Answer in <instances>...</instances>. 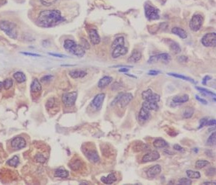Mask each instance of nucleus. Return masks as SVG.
Wrapping results in <instances>:
<instances>
[{"instance_id": "obj_1", "label": "nucleus", "mask_w": 216, "mask_h": 185, "mask_svg": "<svg viewBox=\"0 0 216 185\" xmlns=\"http://www.w3.org/2000/svg\"><path fill=\"white\" fill-rule=\"evenodd\" d=\"M65 20L58 10H44L40 12L37 23L41 27H52Z\"/></svg>"}, {"instance_id": "obj_2", "label": "nucleus", "mask_w": 216, "mask_h": 185, "mask_svg": "<svg viewBox=\"0 0 216 185\" xmlns=\"http://www.w3.org/2000/svg\"><path fill=\"white\" fill-rule=\"evenodd\" d=\"M64 48L69 53L77 57H82L85 53V49L72 40H66L64 43Z\"/></svg>"}, {"instance_id": "obj_3", "label": "nucleus", "mask_w": 216, "mask_h": 185, "mask_svg": "<svg viewBox=\"0 0 216 185\" xmlns=\"http://www.w3.org/2000/svg\"><path fill=\"white\" fill-rule=\"evenodd\" d=\"M0 29L4 31L6 35L12 39H16L18 36V31L15 23L7 20H2L0 22Z\"/></svg>"}, {"instance_id": "obj_4", "label": "nucleus", "mask_w": 216, "mask_h": 185, "mask_svg": "<svg viewBox=\"0 0 216 185\" xmlns=\"http://www.w3.org/2000/svg\"><path fill=\"white\" fill-rule=\"evenodd\" d=\"M82 151H83L84 154L86 156V158L91 163L96 164V163L99 162V161H100L98 153L97 151H96L94 146H93L90 145H85L83 146V148H82Z\"/></svg>"}, {"instance_id": "obj_5", "label": "nucleus", "mask_w": 216, "mask_h": 185, "mask_svg": "<svg viewBox=\"0 0 216 185\" xmlns=\"http://www.w3.org/2000/svg\"><path fill=\"white\" fill-rule=\"evenodd\" d=\"M144 13L146 18L150 20H158L160 18L159 10L150 4L144 5Z\"/></svg>"}, {"instance_id": "obj_6", "label": "nucleus", "mask_w": 216, "mask_h": 185, "mask_svg": "<svg viewBox=\"0 0 216 185\" xmlns=\"http://www.w3.org/2000/svg\"><path fill=\"white\" fill-rule=\"evenodd\" d=\"M203 23V18L200 14H196L192 17L189 23V27L194 32H197L201 28Z\"/></svg>"}, {"instance_id": "obj_7", "label": "nucleus", "mask_w": 216, "mask_h": 185, "mask_svg": "<svg viewBox=\"0 0 216 185\" xmlns=\"http://www.w3.org/2000/svg\"><path fill=\"white\" fill-rule=\"evenodd\" d=\"M77 93L76 91L72 92H67L62 95V102L64 105L67 107H72L75 103L77 99Z\"/></svg>"}, {"instance_id": "obj_8", "label": "nucleus", "mask_w": 216, "mask_h": 185, "mask_svg": "<svg viewBox=\"0 0 216 185\" xmlns=\"http://www.w3.org/2000/svg\"><path fill=\"white\" fill-rule=\"evenodd\" d=\"M202 43L205 47H214L216 46L215 32H210L206 34L202 38Z\"/></svg>"}, {"instance_id": "obj_9", "label": "nucleus", "mask_w": 216, "mask_h": 185, "mask_svg": "<svg viewBox=\"0 0 216 185\" xmlns=\"http://www.w3.org/2000/svg\"><path fill=\"white\" fill-rule=\"evenodd\" d=\"M171 56L169 53H161L158 54V55L153 56H150L149 60H147V63H156L158 61H161L163 63H168L170 62L171 60Z\"/></svg>"}, {"instance_id": "obj_10", "label": "nucleus", "mask_w": 216, "mask_h": 185, "mask_svg": "<svg viewBox=\"0 0 216 185\" xmlns=\"http://www.w3.org/2000/svg\"><path fill=\"white\" fill-rule=\"evenodd\" d=\"M142 97L145 101H150V102H158L160 101L159 94L153 93L151 89H147L146 91H144L142 93Z\"/></svg>"}, {"instance_id": "obj_11", "label": "nucleus", "mask_w": 216, "mask_h": 185, "mask_svg": "<svg viewBox=\"0 0 216 185\" xmlns=\"http://www.w3.org/2000/svg\"><path fill=\"white\" fill-rule=\"evenodd\" d=\"M160 158V153L157 151H151L144 154L142 158V162H151Z\"/></svg>"}, {"instance_id": "obj_12", "label": "nucleus", "mask_w": 216, "mask_h": 185, "mask_svg": "<svg viewBox=\"0 0 216 185\" xmlns=\"http://www.w3.org/2000/svg\"><path fill=\"white\" fill-rule=\"evenodd\" d=\"M11 145H12V148H14L15 150H20V149L25 147L26 143L23 138L17 137V138H15L12 140V142H11Z\"/></svg>"}, {"instance_id": "obj_13", "label": "nucleus", "mask_w": 216, "mask_h": 185, "mask_svg": "<svg viewBox=\"0 0 216 185\" xmlns=\"http://www.w3.org/2000/svg\"><path fill=\"white\" fill-rule=\"evenodd\" d=\"M105 97L106 95L104 93H101V94H97L96 97L93 98L92 103H91V105H92L93 107H94L96 110H99L101 107L102 104H103Z\"/></svg>"}, {"instance_id": "obj_14", "label": "nucleus", "mask_w": 216, "mask_h": 185, "mask_svg": "<svg viewBox=\"0 0 216 185\" xmlns=\"http://www.w3.org/2000/svg\"><path fill=\"white\" fill-rule=\"evenodd\" d=\"M132 99L133 95L131 93H123L118 103L120 105L121 107H125L132 100Z\"/></svg>"}, {"instance_id": "obj_15", "label": "nucleus", "mask_w": 216, "mask_h": 185, "mask_svg": "<svg viewBox=\"0 0 216 185\" xmlns=\"http://www.w3.org/2000/svg\"><path fill=\"white\" fill-rule=\"evenodd\" d=\"M127 52H128V49L127 47L124 46H119L113 49L111 56L113 58H116L119 56L126 55Z\"/></svg>"}, {"instance_id": "obj_16", "label": "nucleus", "mask_w": 216, "mask_h": 185, "mask_svg": "<svg viewBox=\"0 0 216 185\" xmlns=\"http://www.w3.org/2000/svg\"><path fill=\"white\" fill-rule=\"evenodd\" d=\"M161 172V166L160 165H155L152 167H150V169H147V176L148 178L153 179L155 178V177H157L160 173Z\"/></svg>"}, {"instance_id": "obj_17", "label": "nucleus", "mask_w": 216, "mask_h": 185, "mask_svg": "<svg viewBox=\"0 0 216 185\" xmlns=\"http://www.w3.org/2000/svg\"><path fill=\"white\" fill-rule=\"evenodd\" d=\"M88 34H89V38L91 40V42L93 45H98L101 42V38L98 33L97 30L96 29H90L88 30Z\"/></svg>"}, {"instance_id": "obj_18", "label": "nucleus", "mask_w": 216, "mask_h": 185, "mask_svg": "<svg viewBox=\"0 0 216 185\" xmlns=\"http://www.w3.org/2000/svg\"><path fill=\"white\" fill-rule=\"evenodd\" d=\"M165 41L166 42L168 45H169V48H170L171 51L176 54H178L181 52V49L180 48V46L176 43V42L174 41V40L171 39H165Z\"/></svg>"}, {"instance_id": "obj_19", "label": "nucleus", "mask_w": 216, "mask_h": 185, "mask_svg": "<svg viewBox=\"0 0 216 185\" xmlns=\"http://www.w3.org/2000/svg\"><path fill=\"white\" fill-rule=\"evenodd\" d=\"M150 110L142 107L139 113V120L141 121V122H145L150 118Z\"/></svg>"}, {"instance_id": "obj_20", "label": "nucleus", "mask_w": 216, "mask_h": 185, "mask_svg": "<svg viewBox=\"0 0 216 185\" xmlns=\"http://www.w3.org/2000/svg\"><path fill=\"white\" fill-rule=\"evenodd\" d=\"M101 181L106 184H112L116 181V177L114 173L109 174L107 177H102L101 178Z\"/></svg>"}, {"instance_id": "obj_21", "label": "nucleus", "mask_w": 216, "mask_h": 185, "mask_svg": "<svg viewBox=\"0 0 216 185\" xmlns=\"http://www.w3.org/2000/svg\"><path fill=\"white\" fill-rule=\"evenodd\" d=\"M112 80H113L112 77H108V76L103 77V78L101 79L100 81L98 82V88H100V89L105 88L106 87H107L108 85H109L110 84H111V82H112Z\"/></svg>"}, {"instance_id": "obj_22", "label": "nucleus", "mask_w": 216, "mask_h": 185, "mask_svg": "<svg viewBox=\"0 0 216 185\" xmlns=\"http://www.w3.org/2000/svg\"><path fill=\"white\" fill-rule=\"evenodd\" d=\"M141 57H142V54L137 50H134L132 53L131 56L130 58H128L129 63H136V62L139 61L140 60Z\"/></svg>"}, {"instance_id": "obj_23", "label": "nucleus", "mask_w": 216, "mask_h": 185, "mask_svg": "<svg viewBox=\"0 0 216 185\" xmlns=\"http://www.w3.org/2000/svg\"><path fill=\"white\" fill-rule=\"evenodd\" d=\"M142 107L147 109L148 110H153V111H156L159 109L157 102H150V101H144L142 103Z\"/></svg>"}, {"instance_id": "obj_24", "label": "nucleus", "mask_w": 216, "mask_h": 185, "mask_svg": "<svg viewBox=\"0 0 216 185\" xmlns=\"http://www.w3.org/2000/svg\"><path fill=\"white\" fill-rule=\"evenodd\" d=\"M42 87L41 85L40 84L39 81L37 79H34L33 81L32 84H31L30 86V91L32 93H39L41 91Z\"/></svg>"}, {"instance_id": "obj_25", "label": "nucleus", "mask_w": 216, "mask_h": 185, "mask_svg": "<svg viewBox=\"0 0 216 185\" xmlns=\"http://www.w3.org/2000/svg\"><path fill=\"white\" fill-rule=\"evenodd\" d=\"M153 146L156 148H163L169 147V145L163 138H157L153 141Z\"/></svg>"}, {"instance_id": "obj_26", "label": "nucleus", "mask_w": 216, "mask_h": 185, "mask_svg": "<svg viewBox=\"0 0 216 185\" xmlns=\"http://www.w3.org/2000/svg\"><path fill=\"white\" fill-rule=\"evenodd\" d=\"M69 75L73 79L83 78L87 75V72L82 70H74L69 72Z\"/></svg>"}, {"instance_id": "obj_27", "label": "nucleus", "mask_w": 216, "mask_h": 185, "mask_svg": "<svg viewBox=\"0 0 216 185\" xmlns=\"http://www.w3.org/2000/svg\"><path fill=\"white\" fill-rule=\"evenodd\" d=\"M171 32L174 35H178L179 38H182V39H186L187 38V34H186V31L184 29L180 28V27H174L171 30Z\"/></svg>"}, {"instance_id": "obj_28", "label": "nucleus", "mask_w": 216, "mask_h": 185, "mask_svg": "<svg viewBox=\"0 0 216 185\" xmlns=\"http://www.w3.org/2000/svg\"><path fill=\"white\" fill-rule=\"evenodd\" d=\"M69 166L73 171H79L82 168V161L80 159H75L69 163Z\"/></svg>"}, {"instance_id": "obj_29", "label": "nucleus", "mask_w": 216, "mask_h": 185, "mask_svg": "<svg viewBox=\"0 0 216 185\" xmlns=\"http://www.w3.org/2000/svg\"><path fill=\"white\" fill-rule=\"evenodd\" d=\"M189 96L187 94H183L181 96H176L173 98V102L176 104H183L189 101Z\"/></svg>"}, {"instance_id": "obj_30", "label": "nucleus", "mask_w": 216, "mask_h": 185, "mask_svg": "<svg viewBox=\"0 0 216 185\" xmlns=\"http://www.w3.org/2000/svg\"><path fill=\"white\" fill-rule=\"evenodd\" d=\"M168 75L172 76V77H176V78L181 79H183V80H186V81H188V82H192V83L196 84V82L195 80H194L193 79L189 78V77H186V76L181 75V74H176V73H169V74H168Z\"/></svg>"}, {"instance_id": "obj_31", "label": "nucleus", "mask_w": 216, "mask_h": 185, "mask_svg": "<svg viewBox=\"0 0 216 185\" xmlns=\"http://www.w3.org/2000/svg\"><path fill=\"white\" fill-rule=\"evenodd\" d=\"M54 176L56 177H61V178H67L69 176V172L67 170L62 169H57L54 172Z\"/></svg>"}, {"instance_id": "obj_32", "label": "nucleus", "mask_w": 216, "mask_h": 185, "mask_svg": "<svg viewBox=\"0 0 216 185\" xmlns=\"http://www.w3.org/2000/svg\"><path fill=\"white\" fill-rule=\"evenodd\" d=\"M194 113H195V110L192 107H186L184 110V113H183V117L184 118H186V119L192 117V115H194Z\"/></svg>"}, {"instance_id": "obj_33", "label": "nucleus", "mask_w": 216, "mask_h": 185, "mask_svg": "<svg viewBox=\"0 0 216 185\" xmlns=\"http://www.w3.org/2000/svg\"><path fill=\"white\" fill-rule=\"evenodd\" d=\"M13 77L18 83H23L26 80L25 75L22 72H16L13 74Z\"/></svg>"}, {"instance_id": "obj_34", "label": "nucleus", "mask_w": 216, "mask_h": 185, "mask_svg": "<svg viewBox=\"0 0 216 185\" xmlns=\"http://www.w3.org/2000/svg\"><path fill=\"white\" fill-rule=\"evenodd\" d=\"M124 46V37H118L116 38V39L113 40V43H112V49H114V48L117 47V46Z\"/></svg>"}, {"instance_id": "obj_35", "label": "nucleus", "mask_w": 216, "mask_h": 185, "mask_svg": "<svg viewBox=\"0 0 216 185\" xmlns=\"http://www.w3.org/2000/svg\"><path fill=\"white\" fill-rule=\"evenodd\" d=\"M186 175L190 179H200L201 175L199 172H195L193 170H187L186 171Z\"/></svg>"}, {"instance_id": "obj_36", "label": "nucleus", "mask_w": 216, "mask_h": 185, "mask_svg": "<svg viewBox=\"0 0 216 185\" xmlns=\"http://www.w3.org/2000/svg\"><path fill=\"white\" fill-rule=\"evenodd\" d=\"M209 164V161L206 160H199L196 162L195 166L197 169H203V167H205Z\"/></svg>"}, {"instance_id": "obj_37", "label": "nucleus", "mask_w": 216, "mask_h": 185, "mask_svg": "<svg viewBox=\"0 0 216 185\" xmlns=\"http://www.w3.org/2000/svg\"><path fill=\"white\" fill-rule=\"evenodd\" d=\"M18 164H19V158L17 156H15L13 158H11L7 161L8 165H10V166H14V167H16L18 165Z\"/></svg>"}, {"instance_id": "obj_38", "label": "nucleus", "mask_w": 216, "mask_h": 185, "mask_svg": "<svg viewBox=\"0 0 216 185\" xmlns=\"http://www.w3.org/2000/svg\"><path fill=\"white\" fill-rule=\"evenodd\" d=\"M215 137H216V133L215 132H213L212 134L210 135V136L208 138V141H207V145L208 146H214L215 144Z\"/></svg>"}, {"instance_id": "obj_39", "label": "nucleus", "mask_w": 216, "mask_h": 185, "mask_svg": "<svg viewBox=\"0 0 216 185\" xmlns=\"http://www.w3.org/2000/svg\"><path fill=\"white\" fill-rule=\"evenodd\" d=\"M13 85V81L10 79H7L6 80H4V82H3V87L5 89H10Z\"/></svg>"}, {"instance_id": "obj_40", "label": "nucleus", "mask_w": 216, "mask_h": 185, "mask_svg": "<svg viewBox=\"0 0 216 185\" xmlns=\"http://www.w3.org/2000/svg\"><path fill=\"white\" fill-rule=\"evenodd\" d=\"M178 183L179 184H181V185H190V184H192V180L189 179L181 178L178 180Z\"/></svg>"}, {"instance_id": "obj_41", "label": "nucleus", "mask_w": 216, "mask_h": 185, "mask_svg": "<svg viewBox=\"0 0 216 185\" xmlns=\"http://www.w3.org/2000/svg\"><path fill=\"white\" fill-rule=\"evenodd\" d=\"M215 174V168L211 167L206 171V175L208 177H213Z\"/></svg>"}, {"instance_id": "obj_42", "label": "nucleus", "mask_w": 216, "mask_h": 185, "mask_svg": "<svg viewBox=\"0 0 216 185\" xmlns=\"http://www.w3.org/2000/svg\"><path fill=\"white\" fill-rule=\"evenodd\" d=\"M41 3L45 6H51L54 4L57 0H41Z\"/></svg>"}, {"instance_id": "obj_43", "label": "nucleus", "mask_w": 216, "mask_h": 185, "mask_svg": "<svg viewBox=\"0 0 216 185\" xmlns=\"http://www.w3.org/2000/svg\"><path fill=\"white\" fill-rule=\"evenodd\" d=\"M196 89H197V90H199V91H203V92H205V93H206V94H210V95L214 96V97H215V93L212 92V91H209V90L206 89H205V88H200V87H196Z\"/></svg>"}, {"instance_id": "obj_44", "label": "nucleus", "mask_w": 216, "mask_h": 185, "mask_svg": "<svg viewBox=\"0 0 216 185\" xmlns=\"http://www.w3.org/2000/svg\"><path fill=\"white\" fill-rule=\"evenodd\" d=\"M122 94H123V92H122V93H119V94H118V95L117 96H116V97H115V99H113V102H111V106H114V105H116V104H118V102H119V99H120V98H121V97H122Z\"/></svg>"}, {"instance_id": "obj_45", "label": "nucleus", "mask_w": 216, "mask_h": 185, "mask_svg": "<svg viewBox=\"0 0 216 185\" xmlns=\"http://www.w3.org/2000/svg\"><path fill=\"white\" fill-rule=\"evenodd\" d=\"M208 118H203V119H201L200 121V126H199L198 129H201L202 127L206 126V124L207 122H208Z\"/></svg>"}, {"instance_id": "obj_46", "label": "nucleus", "mask_w": 216, "mask_h": 185, "mask_svg": "<svg viewBox=\"0 0 216 185\" xmlns=\"http://www.w3.org/2000/svg\"><path fill=\"white\" fill-rule=\"evenodd\" d=\"M81 46L84 49H90V45L88 43V40H86L85 39H82L81 40Z\"/></svg>"}, {"instance_id": "obj_47", "label": "nucleus", "mask_w": 216, "mask_h": 185, "mask_svg": "<svg viewBox=\"0 0 216 185\" xmlns=\"http://www.w3.org/2000/svg\"><path fill=\"white\" fill-rule=\"evenodd\" d=\"M35 159H36L37 161H38V162H41V163H44L45 161H46V158H45L44 156H42V155L41 154H38L36 156V157H35Z\"/></svg>"}, {"instance_id": "obj_48", "label": "nucleus", "mask_w": 216, "mask_h": 185, "mask_svg": "<svg viewBox=\"0 0 216 185\" xmlns=\"http://www.w3.org/2000/svg\"><path fill=\"white\" fill-rule=\"evenodd\" d=\"M53 79V76L52 75H46L44 77H43L41 79V82H49V81H51V79Z\"/></svg>"}, {"instance_id": "obj_49", "label": "nucleus", "mask_w": 216, "mask_h": 185, "mask_svg": "<svg viewBox=\"0 0 216 185\" xmlns=\"http://www.w3.org/2000/svg\"><path fill=\"white\" fill-rule=\"evenodd\" d=\"M55 104V100H54V98H52V99H49V101L47 102V105H46V107H49V108H51Z\"/></svg>"}, {"instance_id": "obj_50", "label": "nucleus", "mask_w": 216, "mask_h": 185, "mask_svg": "<svg viewBox=\"0 0 216 185\" xmlns=\"http://www.w3.org/2000/svg\"><path fill=\"white\" fill-rule=\"evenodd\" d=\"M174 148L176 151H181V152L185 151V149H184L183 147H181L180 145H178V144H175V145L174 146Z\"/></svg>"}, {"instance_id": "obj_51", "label": "nucleus", "mask_w": 216, "mask_h": 185, "mask_svg": "<svg viewBox=\"0 0 216 185\" xmlns=\"http://www.w3.org/2000/svg\"><path fill=\"white\" fill-rule=\"evenodd\" d=\"M21 53H22V54H24V55H26V56H33V57H40V56H41V55H39V54L32 53L21 52Z\"/></svg>"}, {"instance_id": "obj_52", "label": "nucleus", "mask_w": 216, "mask_h": 185, "mask_svg": "<svg viewBox=\"0 0 216 185\" xmlns=\"http://www.w3.org/2000/svg\"><path fill=\"white\" fill-rule=\"evenodd\" d=\"M195 97H196V99H197V100H198L199 102H200L202 104H203V105H208V102H207L205 99H203V98L200 97L197 95H195Z\"/></svg>"}, {"instance_id": "obj_53", "label": "nucleus", "mask_w": 216, "mask_h": 185, "mask_svg": "<svg viewBox=\"0 0 216 185\" xmlns=\"http://www.w3.org/2000/svg\"><path fill=\"white\" fill-rule=\"evenodd\" d=\"M215 120H208L206 125L207 126H212V125H215Z\"/></svg>"}, {"instance_id": "obj_54", "label": "nucleus", "mask_w": 216, "mask_h": 185, "mask_svg": "<svg viewBox=\"0 0 216 185\" xmlns=\"http://www.w3.org/2000/svg\"><path fill=\"white\" fill-rule=\"evenodd\" d=\"M187 60H188L187 57L184 56H179L178 58V60L179 62H181V63H184V62L187 61Z\"/></svg>"}, {"instance_id": "obj_55", "label": "nucleus", "mask_w": 216, "mask_h": 185, "mask_svg": "<svg viewBox=\"0 0 216 185\" xmlns=\"http://www.w3.org/2000/svg\"><path fill=\"white\" fill-rule=\"evenodd\" d=\"M210 79H211V77H210V76H205V77L203 79V84L206 85L207 84V82H208V81H209Z\"/></svg>"}, {"instance_id": "obj_56", "label": "nucleus", "mask_w": 216, "mask_h": 185, "mask_svg": "<svg viewBox=\"0 0 216 185\" xmlns=\"http://www.w3.org/2000/svg\"><path fill=\"white\" fill-rule=\"evenodd\" d=\"M49 54L50 56H53L55 57H59V58H64V57H67V56L62 55V54H56V53H49Z\"/></svg>"}, {"instance_id": "obj_57", "label": "nucleus", "mask_w": 216, "mask_h": 185, "mask_svg": "<svg viewBox=\"0 0 216 185\" xmlns=\"http://www.w3.org/2000/svg\"><path fill=\"white\" fill-rule=\"evenodd\" d=\"M160 73V71H155V70H151L148 72L149 75H152V76H155V75H158V74Z\"/></svg>"}, {"instance_id": "obj_58", "label": "nucleus", "mask_w": 216, "mask_h": 185, "mask_svg": "<svg viewBox=\"0 0 216 185\" xmlns=\"http://www.w3.org/2000/svg\"><path fill=\"white\" fill-rule=\"evenodd\" d=\"M129 71H130V69H129L128 68H126V67H124L119 70V72H128Z\"/></svg>"}, {"instance_id": "obj_59", "label": "nucleus", "mask_w": 216, "mask_h": 185, "mask_svg": "<svg viewBox=\"0 0 216 185\" xmlns=\"http://www.w3.org/2000/svg\"><path fill=\"white\" fill-rule=\"evenodd\" d=\"M216 182L215 181H206V182H204V184L208 185V184H212V185H215Z\"/></svg>"}, {"instance_id": "obj_60", "label": "nucleus", "mask_w": 216, "mask_h": 185, "mask_svg": "<svg viewBox=\"0 0 216 185\" xmlns=\"http://www.w3.org/2000/svg\"><path fill=\"white\" fill-rule=\"evenodd\" d=\"M7 3V0H0V6H2Z\"/></svg>"}, {"instance_id": "obj_61", "label": "nucleus", "mask_w": 216, "mask_h": 185, "mask_svg": "<svg viewBox=\"0 0 216 185\" xmlns=\"http://www.w3.org/2000/svg\"><path fill=\"white\" fill-rule=\"evenodd\" d=\"M2 87H3V82H0V92H1V90Z\"/></svg>"}, {"instance_id": "obj_62", "label": "nucleus", "mask_w": 216, "mask_h": 185, "mask_svg": "<svg viewBox=\"0 0 216 185\" xmlns=\"http://www.w3.org/2000/svg\"><path fill=\"white\" fill-rule=\"evenodd\" d=\"M194 151H195V153H197V152H198V149H197V148H194Z\"/></svg>"}]
</instances>
